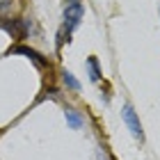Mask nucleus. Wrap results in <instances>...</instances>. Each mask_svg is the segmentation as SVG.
<instances>
[{"mask_svg": "<svg viewBox=\"0 0 160 160\" xmlns=\"http://www.w3.org/2000/svg\"><path fill=\"white\" fill-rule=\"evenodd\" d=\"M67 2H69V5H76V2H80V0H67ZM69 5H67V7H69Z\"/></svg>", "mask_w": 160, "mask_h": 160, "instance_id": "obj_7", "label": "nucleus"}, {"mask_svg": "<svg viewBox=\"0 0 160 160\" xmlns=\"http://www.w3.org/2000/svg\"><path fill=\"white\" fill-rule=\"evenodd\" d=\"M12 53H18V55H25V57H30V60L37 64L39 69H46V60L37 53V50H32V48H25V46H18V48H14Z\"/></svg>", "mask_w": 160, "mask_h": 160, "instance_id": "obj_3", "label": "nucleus"}, {"mask_svg": "<svg viewBox=\"0 0 160 160\" xmlns=\"http://www.w3.org/2000/svg\"><path fill=\"white\" fill-rule=\"evenodd\" d=\"M64 119H67V123H69V126L73 128V130H78V128H82V126H85L82 114H80L78 110H71V108H69V110H64Z\"/></svg>", "mask_w": 160, "mask_h": 160, "instance_id": "obj_4", "label": "nucleus"}, {"mask_svg": "<svg viewBox=\"0 0 160 160\" xmlns=\"http://www.w3.org/2000/svg\"><path fill=\"white\" fill-rule=\"evenodd\" d=\"M64 85H67L71 92H80V82L76 80V76L71 73V71H64Z\"/></svg>", "mask_w": 160, "mask_h": 160, "instance_id": "obj_6", "label": "nucleus"}, {"mask_svg": "<svg viewBox=\"0 0 160 160\" xmlns=\"http://www.w3.org/2000/svg\"><path fill=\"white\" fill-rule=\"evenodd\" d=\"M121 119L126 121V126H128V130L133 133V137L135 140H144V133H142V123H140V119H137V114H135V110H133V105H123V110H121Z\"/></svg>", "mask_w": 160, "mask_h": 160, "instance_id": "obj_2", "label": "nucleus"}, {"mask_svg": "<svg viewBox=\"0 0 160 160\" xmlns=\"http://www.w3.org/2000/svg\"><path fill=\"white\" fill-rule=\"evenodd\" d=\"M98 160H108V158H105V156H101V158H98Z\"/></svg>", "mask_w": 160, "mask_h": 160, "instance_id": "obj_8", "label": "nucleus"}, {"mask_svg": "<svg viewBox=\"0 0 160 160\" xmlns=\"http://www.w3.org/2000/svg\"><path fill=\"white\" fill-rule=\"evenodd\" d=\"M87 71H89V80L92 82H98L101 80V69H98V60L96 57H87Z\"/></svg>", "mask_w": 160, "mask_h": 160, "instance_id": "obj_5", "label": "nucleus"}, {"mask_svg": "<svg viewBox=\"0 0 160 160\" xmlns=\"http://www.w3.org/2000/svg\"><path fill=\"white\" fill-rule=\"evenodd\" d=\"M82 14H85V9H82V5H80V2L69 5L67 9H64V25H62L60 32H62V34L67 32V37H69V34L80 25V21H82Z\"/></svg>", "mask_w": 160, "mask_h": 160, "instance_id": "obj_1", "label": "nucleus"}]
</instances>
